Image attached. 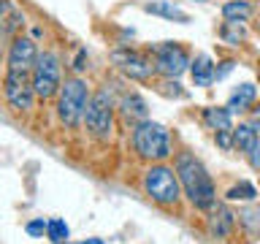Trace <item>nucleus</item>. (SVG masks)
I'll return each instance as SVG.
<instances>
[{
  "instance_id": "f257e3e1",
  "label": "nucleus",
  "mask_w": 260,
  "mask_h": 244,
  "mask_svg": "<svg viewBox=\"0 0 260 244\" xmlns=\"http://www.w3.org/2000/svg\"><path fill=\"white\" fill-rule=\"evenodd\" d=\"M176 176H179V185H182V193L187 195V201L192 203L195 209H203L209 211L211 206L217 203V187L211 182L209 171L203 168V163L190 152H179L176 155Z\"/></svg>"
},
{
  "instance_id": "f03ea898",
  "label": "nucleus",
  "mask_w": 260,
  "mask_h": 244,
  "mask_svg": "<svg viewBox=\"0 0 260 244\" xmlns=\"http://www.w3.org/2000/svg\"><path fill=\"white\" fill-rule=\"evenodd\" d=\"M133 149L144 160L162 163L174 155V141H171V133L166 130V125L144 119L133 128Z\"/></svg>"
},
{
  "instance_id": "7ed1b4c3",
  "label": "nucleus",
  "mask_w": 260,
  "mask_h": 244,
  "mask_svg": "<svg viewBox=\"0 0 260 244\" xmlns=\"http://www.w3.org/2000/svg\"><path fill=\"white\" fill-rule=\"evenodd\" d=\"M144 190L146 195L157 203V206H176L179 198H182V185H179L176 168L166 166V163H157L144 174Z\"/></svg>"
},
{
  "instance_id": "20e7f679",
  "label": "nucleus",
  "mask_w": 260,
  "mask_h": 244,
  "mask_svg": "<svg viewBox=\"0 0 260 244\" xmlns=\"http://www.w3.org/2000/svg\"><path fill=\"white\" fill-rule=\"evenodd\" d=\"M89 87L84 79L73 76L65 79V84L60 87V98H57V117L65 128H76L81 119H84L87 103H89Z\"/></svg>"
},
{
  "instance_id": "39448f33",
  "label": "nucleus",
  "mask_w": 260,
  "mask_h": 244,
  "mask_svg": "<svg viewBox=\"0 0 260 244\" xmlns=\"http://www.w3.org/2000/svg\"><path fill=\"white\" fill-rule=\"evenodd\" d=\"M84 125L89 130V136H95L98 141H106L111 136L114 128V101L109 95V89H98L89 98L87 111H84Z\"/></svg>"
},
{
  "instance_id": "423d86ee",
  "label": "nucleus",
  "mask_w": 260,
  "mask_h": 244,
  "mask_svg": "<svg viewBox=\"0 0 260 244\" xmlns=\"http://www.w3.org/2000/svg\"><path fill=\"white\" fill-rule=\"evenodd\" d=\"M32 89H36V98H52L54 93H60L62 87V65L60 57L54 52H41L36 60V68H32Z\"/></svg>"
},
{
  "instance_id": "0eeeda50",
  "label": "nucleus",
  "mask_w": 260,
  "mask_h": 244,
  "mask_svg": "<svg viewBox=\"0 0 260 244\" xmlns=\"http://www.w3.org/2000/svg\"><path fill=\"white\" fill-rule=\"evenodd\" d=\"M190 68V54L182 44L176 41H168V44L154 46V71L162 73L168 79H176Z\"/></svg>"
},
{
  "instance_id": "6e6552de",
  "label": "nucleus",
  "mask_w": 260,
  "mask_h": 244,
  "mask_svg": "<svg viewBox=\"0 0 260 244\" xmlns=\"http://www.w3.org/2000/svg\"><path fill=\"white\" fill-rule=\"evenodd\" d=\"M3 93L6 101L14 111H30L32 101H36V89H32V76L19 71H8L3 81Z\"/></svg>"
},
{
  "instance_id": "1a4fd4ad",
  "label": "nucleus",
  "mask_w": 260,
  "mask_h": 244,
  "mask_svg": "<svg viewBox=\"0 0 260 244\" xmlns=\"http://www.w3.org/2000/svg\"><path fill=\"white\" fill-rule=\"evenodd\" d=\"M111 63L117 65L125 76L136 79V81H146V79H152V73H154V65H152L149 57L141 54V52H136V49H130V46L114 49V52H111Z\"/></svg>"
},
{
  "instance_id": "9d476101",
  "label": "nucleus",
  "mask_w": 260,
  "mask_h": 244,
  "mask_svg": "<svg viewBox=\"0 0 260 244\" xmlns=\"http://www.w3.org/2000/svg\"><path fill=\"white\" fill-rule=\"evenodd\" d=\"M38 60V46L36 41L27 36H16L8 46V71H19V73H32Z\"/></svg>"
},
{
  "instance_id": "9b49d317",
  "label": "nucleus",
  "mask_w": 260,
  "mask_h": 244,
  "mask_svg": "<svg viewBox=\"0 0 260 244\" xmlns=\"http://www.w3.org/2000/svg\"><path fill=\"white\" fill-rule=\"evenodd\" d=\"M233 228H236V215L225 203H214L209 209V233L214 239H228L233 233Z\"/></svg>"
},
{
  "instance_id": "f8f14e48",
  "label": "nucleus",
  "mask_w": 260,
  "mask_h": 244,
  "mask_svg": "<svg viewBox=\"0 0 260 244\" xmlns=\"http://www.w3.org/2000/svg\"><path fill=\"white\" fill-rule=\"evenodd\" d=\"M119 111H122V117H125L127 122H144V119H149V109H146V101L138 93H130L125 95L119 101Z\"/></svg>"
},
{
  "instance_id": "ddd939ff",
  "label": "nucleus",
  "mask_w": 260,
  "mask_h": 244,
  "mask_svg": "<svg viewBox=\"0 0 260 244\" xmlns=\"http://www.w3.org/2000/svg\"><path fill=\"white\" fill-rule=\"evenodd\" d=\"M146 14H154V16H162V19H171V22H179V24H187L190 22V14H184L179 6L168 3V0H152V3L144 6Z\"/></svg>"
},
{
  "instance_id": "4468645a",
  "label": "nucleus",
  "mask_w": 260,
  "mask_h": 244,
  "mask_svg": "<svg viewBox=\"0 0 260 244\" xmlns=\"http://www.w3.org/2000/svg\"><path fill=\"white\" fill-rule=\"evenodd\" d=\"M190 73H192L195 87H209L214 81V60L209 54H198L190 63Z\"/></svg>"
},
{
  "instance_id": "2eb2a0df",
  "label": "nucleus",
  "mask_w": 260,
  "mask_h": 244,
  "mask_svg": "<svg viewBox=\"0 0 260 244\" xmlns=\"http://www.w3.org/2000/svg\"><path fill=\"white\" fill-rule=\"evenodd\" d=\"M203 122H206V125L214 130H233V111L228 109H222V106H206V109H203Z\"/></svg>"
},
{
  "instance_id": "dca6fc26",
  "label": "nucleus",
  "mask_w": 260,
  "mask_h": 244,
  "mask_svg": "<svg viewBox=\"0 0 260 244\" xmlns=\"http://www.w3.org/2000/svg\"><path fill=\"white\" fill-rule=\"evenodd\" d=\"M255 98H257V89L255 84H239L231 93V101H228V109L231 111H247L252 103H255Z\"/></svg>"
},
{
  "instance_id": "f3484780",
  "label": "nucleus",
  "mask_w": 260,
  "mask_h": 244,
  "mask_svg": "<svg viewBox=\"0 0 260 244\" xmlns=\"http://www.w3.org/2000/svg\"><path fill=\"white\" fill-rule=\"evenodd\" d=\"M222 16H225V22H241L244 24L252 16V6L247 0H228L222 6Z\"/></svg>"
},
{
  "instance_id": "a211bd4d",
  "label": "nucleus",
  "mask_w": 260,
  "mask_h": 244,
  "mask_svg": "<svg viewBox=\"0 0 260 244\" xmlns=\"http://www.w3.org/2000/svg\"><path fill=\"white\" fill-rule=\"evenodd\" d=\"M257 130L252 128V125H239V128H233V146L239 152H244V155H249V149L255 146V141H257Z\"/></svg>"
},
{
  "instance_id": "6ab92c4d",
  "label": "nucleus",
  "mask_w": 260,
  "mask_h": 244,
  "mask_svg": "<svg viewBox=\"0 0 260 244\" xmlns=\"http://www.w3.org/2000/svg\"><path fill=\"white\" fill-rule=\"evenodd\" d=\"M236 217H239L241 228L252 236V239H260V206H247V209H241Z\"/></svg>"
},
{
  "instance_id": "aec40b11",
  "label": "nucleus",
  "mask_w": 260,
  "mask_h": 244,
  "mask_svg": "<svg viewBox=\"0 0 260 244\" xmlns=\"http://www.w3.org/2000/svg\"><path fill=\"white\" fill-rule=\"evenodd\" d=\"M219 38L231 46H239V44H244V38H247V30H244L241 22H225L222 27H219Z\"/></svg>"
},
{
  "instance_id": "412c9836",
  "label": "nucleus",
  "mask_w": 260,
  "mask_h": 244,
  "mask_svg": "<svg viewBox=\"0 0 260 244\" xmlns=\"http://www.w3.org/2000/svg\"><path fill=\"white\" fill-rule=\"evenodd\" d=\"M71 228L65 225V220H46V239L52 244H68Z\"/></svg>"
},
{
  "instance_id": "4be33fe9",
  "label": "nucleus",
  "mask_w": 260,
  "mask_h": 244,
  "mask_svg": "<svg viewBox=\"0 0 260 244\" xmlns=\"http://www.w3.org/2000/svg\"><path fill=\"white\" fill-rule=\"evenodd\" d=\"M225 198L228 201H255L257 198V187L252 182H239L225 193Z\"/></svg>"
},
{
  "instance_id": "5701e85b",
  "label": "nucleus",
  "mask_w": 260,
  "mask_h": 244,
  "mask_svg": "<svg viewBox=\"0 0 260 244\" xmlns=\"http://www.w3.org/2000/svg\"><path fill=\"white\" fill-rule=\"evenodd\" d=\"M24 231H27V236H32V239H38V236L46 233V220L38 217V220H30L27 225H24Z\"/></svg>"
},
{
  "instance_id": "b1692460",
  "label": "nucleus",
  "mask_w": 260,
  "mask_h": 244,
  "mask_svg": "<svg viewBox=\"0 0 260 244\" xmlns=\"http://www.w3.org/2000/svg\"><path fill=\"white\" fill-rule=\"evenodd\" d=\"M217 144L225 152H231L233 149V130H217Z\"/></svg>"
},
{
  "instance_id": "393cba45",
  "label": "nucleus",
  "mask_w": 260,
  "mask_h": 244,
  "mask_svg": "<svg viewBox=\"0 0 260 244\" xmlns=\"http://www.w3.org/2000/svg\"><path fill=\"white\" fill-rule=\"evenodd\" d=\"M247 158H249V166L255 168V171H260V136H257V141H255V146L249 149Z\"/></svg>"
},
{
  "instance_id": "a878e982",
  "label": "nucleus",
  "mask_w": 260,
  "mask_h": 244,
  "mask_svg": "<svg viewBox=\"0 0 260 244\" xmlns=\"http://www.w3.org/2000/svg\"><path fill=\"white\" fill-rule=\"evenodd\" d=\"M231 71H233V60H225V63H219V68L214 65V79H217V81H219V79H225Z\"/></svg>"
},
{
  "instance_id": "bb28decb",
  "label": "nucleus",
  "mask_w": 260,
  "mask_h": 244,
  "mask_svg": "<svg viewBox=\"0 0 260 244\" xmlns=\"http://www.w3.org/2000/svg\"><path fill=\"white\" fill-rule=\"evenodd\" d=\"M87 52H84V49H79V54H76V63H73V71H76V73H81V71H84L87 68Z\"/></svg>"
},
{
  "instance_id": "cd10ccee",
  "label": "nucleus",
  "mask_w": 260,
  "mask_h": 244,
  "mask_svg": "<svg viewBox=\"0 0 260 244\" xmlns=\"http://www.w3.org/2000/svg\"><path fill=\"white\" fill-rule=\"evenodd\" d=\"M252 128L260 133V106H255V111H252Z\"/></svg>"
},
{
  "instance_id": "c85d7f7f",
  "label": "nucleus",
  "mask_w": 260,
  "mask_h": 244,
  "mask_svg": "<svg viewBox=\"0 0 260 244\" xmlns=\"http://www.w3.org/2000/svg\"><path fill=\"white\" fill-rule=\"evenodd\" d=\"M6 11H8V3L0 0V24H3V19H6Z\"/></svg>"
},
{
  "instance_id": "c756f323",
  "label": "nucleus",
  "mask_w": 260,
  "mask_h": 244,
  "mask_svg": "<svg viewBox=\"0 0 260 244\" xmlns=\"http://www.w3.org/2000/svg\"><path fill=\"white\" fill-rule=\"evenodd\" d=\"M81 244H103L101 239H87V241H81Z\"/></svg>"
},
{
  "instance_id": "7c9ffc66",
  "label": "nucleus",
  "mask_w": 260,
  "mask_h": 244,
  "mask_svg": "<svg viewBox=\"0 0 260 244\" xmlns=\"http://www.w3.org/2000/svg\"><path fill=\"white\" fill-rule=\"evenodd\" d=\"M201 3H206V0H201Z\"/></svg>"
}]
</instances>
